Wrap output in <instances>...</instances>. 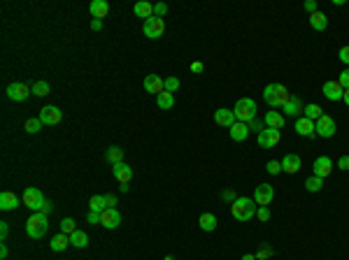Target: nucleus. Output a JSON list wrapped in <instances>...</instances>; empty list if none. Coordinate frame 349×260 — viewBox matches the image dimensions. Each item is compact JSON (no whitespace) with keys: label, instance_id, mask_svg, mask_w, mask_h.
Segmentation results:
<instances>
[{"label":"nucleus","instance_id":"obj_36","mask_svg":"<svg viewBox=\"0 0 349 260\" xmlns=\"http://www.w3.org/2000/svg\"><path fill=\"white\" fill-rule=\"evenodd\" d=\"M45 126V123H42V121H40V118H28L26 121V133H30V135H35V133H40V128Z\"/></svg>","mask_w":349,"mask_h":260},{"label":"nucleus","instance_id":"obj_32","mask_svg":"<svg viewBox=\"0 0 349 260\" xmlns=\"http://www.w3.org/2000/svg\"><path fill=\"white\" fill-rule=\"evenodd\" d=\"M105 158H107V163L116 165V163H121V158H124V149L121 146H109L107 151H105Z\"/></svg>","mask_w":349,"mask_h":260},{"label":"nucleus","instance_id":"obj_55","mask_svg":"<svg viewBox=\"0 0 349 260\" xmlns=\"http://www.w3.org/2000/svg\"><path fill=\"white\" fill-rule=\"evenodd\" d=\"M0 258H2V260L7 258V246H5V244H2V246H0Z\"/></svg>","mask_w":349,"mask_h":260},{"label":"nucleus","instance_id":"obj_20","mask_svg":"<svg viewBox=\"0 0 349 260\" xmlns=\"http://www.w3.org/2000/svg\"><path fill=\"white\" fill-rule=\"evenodd\" d=\"M89 12L93 19H100V21H103V19L109 14L107 0H93V2H89Z\"/></svg>","mask_w":349,"mask_h":260},{"label":"nucleus","instance_id":"obj_7","mask_svg":"<svg viewBox=\"0 0 349 260\" xmlns=\"http://www.w3.org/2000/svg\"><path fill=\"white\" fill-rule=\"evenodd\" d=\"M282 140V133L279 130H272V128H266L263 133L256 135V142H259L261 149H275Z\"/></svg>","mask_w":349,"mask_h":260},{"label":"nucleus","instance_id":"obj_16","mask_svg":"<svg viewBox=\"0 0 349 260\" xmlns=\"http://www.w3.org/2000/svg\"><path fill=\"white\" fill-rule=\"evenodd\" d=\"M294 130L298 135H303V137H317V128H314V121H310V118H295V123H294Z\"/></svg>","mask_w":349,"mask_h":260},{"label":"nucleus","instance_id":"obj_5","mask_svg":"<svg viewBox=\"0 0 349 260\" xmlns=\"http://www.w3.org/2000/svg\"><path fill=\"white\" fill-rule=\"evenodd\" d=\"M45 200H47V197L42 195V190L33 189V186H30V189H26V190H24V195H21V202H24V205H26L30 212H40V209H42V205H45Z\"/></svg>","mask_w":349,"mask_h":260},{"label":"nucleus","instance_id":"obj_45","mask_svg":"<svg viewBox=\"0 0 349 260\" xmlns=\"http://www.w3.org/2000/svg\"><path fill=\"white\" fill-rule=\"evenodd\" d=\"M338 81H340V84L345 86V89H349V68H347V70H342V72H340V77H338Z\"/></svg>","mask_w":349,"mask_h":260},{"label":"nucleus","instance_id":"obj_56","mask_svg":"<svg viewBox=\"0 0 349 260\" xmlns=\"http://www.w3.org/2000/svg\"><path fill=\"white\" fill-rule=\"evenodd\" d=\"M342 100H345V105L349 107V89H345V95H342Z\"/></svg>","mask_w":349,"mask_h":260},{"label":"nucleus","instance_id":"obj_4","mask_svg":"<svg viewBox=\"0 0 349 260\" xmlns=\"http://www.w3.org/2000/svg\"><path fill=\"white\" fill-rule=\"evenodd\" d=\"M256 102L251 98H240L238 102H235V109H233V114H235V118L238 121H242V123H249L251 118H256Z\"/></svg>","mask_w":349,"mask_h":260},{"label":"nucleus","instance_id":"obj_15","mask_svg":"<svg viewBox=\"0 0 349 260\" xmlns=\"http://www.w3.org/2000/svg\"><path fill=\"white\" fill-rule=\"evenodd\" d=\"M331 170H333V163H331L328 156H319V158L314 161V165H312V174L322 177V179L331 177Z\"/></svg>","mask_w":349,"mask_h":260},{"label":"nucleus","instance_id":"obj_47","mask_svg":"<svg viewBox=\"0 0 349 260\" xmlns=\"http://www.w3.org/2000/svg\"><path fill=\"white\" fill-rule=\"evenodd\" d=\"M305 9H307L310 14H314V12H319V5H317V0H307V2H305Z\"/></svg>","mask_w":349,"mask_h":260},{"label":"nucleus","instance_id":"obj_22","mask_svg":"<svg viewBox=\"0 0 349 260\" xmlns=\"http://www.w3.org/2000/svg\"><path fill=\"white\" fill-rule=\"evenodd\" d=\"M17 207H19L17 193H12V190H2V193H0V209H2V212H12V209H17Z\"/></svg>","mask_w":349,"mask_h":260},{"label":"nucleus","instance_id":"obj_54","mask_svg":"<svg viewBox=\"0 0 349 260\" xmlns=\"http://www.w3.org/2000/svg\"><path fill=\"white\" fill-rule=\"evenodd\" d=\"M91 30H103V21H100V19H93V21H91Z\"/></svg>","mask_w":349,"mask_h":260},{"label":"nucleus","instance_id":"obj_10","mask_svg":"<svg viewBox=\"0 0 349 260\" xmlns=\"http://www.w3.org/2000/svg\"><path fill=\"white\" fill-rule=\"evenodd\" d=\"M322 93L331 100V102H338V100H342V95H345V86H342L338 79H328L326 84H323Z\"/></svg>","mask_w":349,"mask_h":260},{"label":"nucleus","instance_id":"obj_38","mask_svg":"<svg viewBox=\"0 0 349 260\" xmlns=\"http://www.w3.org/2000/svg\"><path fill=\"white\" fill-rule=\"evenodd\" d=\"M177 89H179V79H177V77H165V79H163V91L175 93Z\"/></svg>","mask_w":349,"mask_h":260},{"label":"nucleus","instance_id":"obj_14","mask_svg":"<svg viewBox=\"0 0 349 260\" xmlns=\"http://www.w3.org/2000/svg\"><path fill=\"white\" fill-rule=\"evenodd\" d=\"M112 174H114V179L119 181V184H131V179H133V167L121 161V163H116V165H112Z\"/></svg>","mask_w":349,"mask_h":260},{"label":"nucleus","instance_id":"obj_33","mask_svg":"<svg viewBox=\"0 0 349 260\" xmlns=\"http://www.w3.org/2000/svg\"><path fill=\"white\" fill-rule=\"evenodd\" d=\"M305 189L310 190V193H319V190L323 189V179L317 177V174H312V177H307V181H305Z\"/></svg>","mask_w":349,"mask_h":260},{"label":"nucleus","instance_id":"obj_6","mask_svg":"<svg viewBox=\"0 0 349 260\" xmlns=\"http://www.w3.org/2000/svg\"><path fill=\"white\" fill-rule=\"evenodd\" d=\"M144 37H149V40H159V37H163V33H165V21L159 17H149L147 21H144Z\"/></svg>","mask_w":349,"mask_h":260},{"label":"nucleus","instance_id":"obj_12","mask_svg":"<svg viewBox=\"0 0 349 260\" xmlns=\"http://www.w3.org/2000/svg\"><path fill=\"white\" fill-rule=\"evenodd\" d=\"M314 128H317V137H333L335 135V121L328 114H323L319 121H314Z\"/></svg>","mask_w":349,"mask_h":260},{"label":"nucleus","instance_id":"obj_23","mask_svg":"<svg viewBox=\"0 0 349 260\" xmlns=\"http://www.w3.org/2000/svg\"><path fill=\"white\" fill-rule=\"evenodd\" d=\"M284 121H287L284 114H282V112H275V109L268 112L266 118H263V123H266L268 128H272V130H282V128H284Z\"/></svg>","mask_w":349,"mask_h":260},{"label":"nucleus","instance_id":"obj_8","mask_svg":"<svg viewBox=\"0 0 349 260\" xmlns=\"http://www.w3.org/2000/svg\"><path fill=\"white\" fill-rule=\"evenodd\" d=\"M30 86H26V84H21V81H14V84H9L7 86V98L14 100V102H24V100L30 98Z\"/></svg>","mask_w":349,"mask_h":260},{"label":"nucleus","instance_id":"obj_51","mask_svg":"<svg viewBox=\"0 0 349 260\" xmlns=\"http://www.w3.org/2000/svg\"><path fill=\"white\" fill-rule=\"evenodd\" d=\"M42 214H49V212H54V202L52 200H45V205H42V209H40Z\"/></svg>","mask_w":349,"mask_h":260},{"label":"nucleus","instance_id":"obj_34","mask_svg":"<svg viewBox=\"0 0 349 260\" xmlns=\"http://www.w3.org/2000/svg\"><path fill=\"white\" fill-rule=\"evenodd\" d=\"M107 209V205H105V195H93L89 200V212H105Z\"/></svg>","mask_w":349,"mask_h":260},{"label":"nucleus","instance_id":"obj_42","mask_svg":"<svg viewBox=\"0 0 349 260\" xmlns=\"http://www.w3.org/2000/svg\"><path fill=\"white\" fill-rule=\"evenodd\" d=\"M256 218H259L261 223L270 221V209H268V207H259V209H256Z\"/></svg>","mask_w":349,"mask_h":260},{"label":"nucleus","instance_id":"obj_39","mask_svg":"<svg viewBox=\"0 0 349 260\" xmlns=\"http://www.w3.org/2000/svg\"><path fill=\"white\" fill-rule=\"evenodd\" d=\"M266 172H268V174H279V172H282V161H270L268 165H266Z\"/></svg>","mask_w":349,"mask_h":260},{"label":"nucleus","instance_id":"obj_26","mask_svg":"<svg viewBox=\"0 0 349 260\" xmlns=\"http://www.w3.org/2000/svg\"><path fill=\"white\" fill-rule=\"evenodd\" d=\"M133 12H135V17H140V19H147L154 17V5L152 2H144V0H140V2H135L133 5Z\"/></svg>","mask_w":349,"mask_h":260},{"label":"nucleus","instance_id":"obj_43","mask_svg":"<svg viewBox=\"0 0 349 260\" xmlns=\"http://www.w3.org/2000/svg\"><path fill=\"white\" fill-rule=\"evenodd\" d=\"M272 256V249L270 246H261V251L256 253V260H266V258H270Z\"/></svg>","mask_w":349,"mask_h":260},{"label":"nucleus","instance_id":"obj_24","mask_svg":"<svg viewBox=\"0 0 349 260\" xmlns=\"http://www.w3.org/2000/svg\"><path fill=\"white\" fill-rule=\"evenodd\" d=\"M144 91L159 95V93L163 91V79L159 77V74H147V77H144Z\"/></svg>","mask_w":349,"mask_h":260},{"label":"nucleus","instance_id":"obj_41","mask_svg":"<svg viewBox=\"0 0 349 260\" xmlns=\"http://www.w3.org/2000/svg\"><path fill=\"white\" fill-rule=\"evenodd\" d=\"M247 126H249V133L251 130H256V133H263V130H266V123H263V121H261V118H251L249 123H247Z\"/></svg>","mask_w":349,"mask_h":260},{"label":"nucleus","instance_id":"obj_30","mask_svg":"<svg viewBox=\"0 0 349 260\" xmlns=\"http://www.w3.org/2000/svg\"><path fill=\"white\" fill-rule=\"evenodd\" d=\"M70 244L75 249H84V246L89 244V235L84 233V230H75V233L70 235Z\"/></svg>","mask_w":349,"mask_h":260},{"label":"nucleus","instance_id":"obj_57","mask_svg":"<svg viewBox=\"0 0 349 260\" xmlns=\"http://www.w3.org/2000/svg\"><path fill=\"white\" fill-rule=\"evenodd\" d=\"M242 260H256V256H254V253H244V256H242Z\"/></svg>","mask_w":349,"mask_h":260},{"label":"nucleus","instance_id":"obj_17","mask_svg":"<svg viewBox=\"0 0 349 260\" xmlns=\"http://www.w3.org/2000/svg\"><path fill=\"white\" fill-rule=\"evenodd\" d=\"M303 109H305L303 100L298 98V95H291V100H289L287 105L282 107V112H284L287 117H298V118H300V114H303Z\"/></svg>","mask_w":349,"mask_h":260},{"label":"nucleus","instance_id":"obj_46","mask_svg":"<svg viewBox=\"0 0 349 260\" xmlns=\"http://www.w3.org/2000/svg\"><path fill=\"white\" fill-rule=\"evenodd\" d=\"M338 56H340V61L345 65H349V47H342L340 51H338Z\"/></svg>","mask_w":349,"mask_h":260},{"label":"nucleus","instance_id":"obj_18","mask_svg":"<svg viewBox=\"0 0 349 260\" xmlns=\"http://www.w3.org/2000/svg\"><path fill=\"white\" fill-rule=\"evenodd\" d=\"M215 121H216V126H224V128H231L238 118H235V114H233V109H226V107H221V109H216L215 112Z\"/></svg>","mask_w":349,"mask_h":260},{"label":"nucleus","instance_id":"obj_13","mask_svg":"<svg viewBox=\"0 0 349 260\" xmlns=\"http://www.w3.org/2000/svg\"><path fill=\"white\" fill-rule=\"evenodd\" d=\"M119 223H121V214H119V209H105L103 214H100V225H105L107 230H114V228H119Z\"/></svg>","mask_w":349,"mask_h":260},{"label":"nucleus","instance_id":"obj_27","mask_svg":"<svg viewBox=\"0 0 349 260\" xmlns=\"http://www.w3.org/2000/svg\"><path fill=\"white\" fill-rule=\"evenodd\" d=\"M198 225H200V230H205V233H212V230H216L219 221H216L215 214H200V218H198Z\"/></svg>","mask_w":349,"mask_h":260},{"label":"nucleus","instance_id":"obj_49","mask_svg":"<svg viewBox=\"0 0 349 260\" xmlns=\"http://www.w3.org/2000/svg\"><path fill=\"white\" fill-rule=\"evenodd\" d=\"M338 167L345 170V172H349V156H342L340 161H338Z\"/></svg>","mask_w":349,"mask_h":260},{"label":"nucleus","instance_id":"obj_21","mask_svg":"<svg viewBox=\"0 0 349 260\" xmlns=\"http://www.w3.org/2000/svg\"><path fill=\"white\" fill-rule=\"evenodd\" d=\"M228 133H231L233 142H244V140L249 137V126H247V123H242V121H235Z\"/></svg>","mask_w":349,"mask_h":260},{"label":"nucleus","instance_id":"obj_25","mask_svg":"<svg viewBox=\"0 0 349 260\" xmlns=\"http://www.w3.org/2000/svg\"><path fill=\"white\" fill-rule=\"evenodd\" d=\"M49 246H52V251L61 253V251H65V249L70 246V237H68V235H63V233H58V235H54V237H52Z\"/></svg>","mask_w":349,"mask_h":260},{"label":"nucleus","instance_id":"obj_35","mask_svg":"<svg viewBox=\"0 0 349 260\" xmlns=\"http://www.w3.org/2000/svg\"><path fill=\"white\" fill-rule=\"evenodd\" d=\"M33 95H37V98H45V95H49V91H52V86H49V81H35L33 84Z\"/></svg>","mask_w":349,"mask_h":260},{"label":"nucleus","instance_id":"obj_52","mask_svg":"<svg viewBox=\"0 0 349 260\" xmlns=\"http://www.w3.org/2000/svg\"><path fill=\"white\" fill-rule=\"evenodd\" d=\"M203 70H205V65L200 63V61H196V63H191V72H196V74H200Z\"/></svg>","mask_w":349,"mask_h":260},{"label":"nucleus","instance_id":"obj_48","mask_svg":"<svg viewBox=\"0 0 349 260\" xmlns=\"http://www.w3.org/2000/svg\"><path fill=\"white\" fill-rule=\"evenodd\" d=\"M86 221H89V223H100V212H89V214H86Z\"/></svg>","mask_w":349,"mask_h":260},{"label":"nucleus","instance_id":"obj_53","mask_svg":"<svg viewBox=\"0 0 349 260\" xmlns=\"http://www.w3.org/2000/svg\"><path fill=\"white\" fill-rule=\"evenodd\" d=\"M105 205H107V209H109V207L114 209V205H116V197L112 195V193H107V195H105Z\"/></svg>","mask_w":349,"mask_h":260},{"label":"nucleus","instance_id":"obj_19","mask_svg":"<svg viewBox=\"0 0 349 260\" xmlns=\"http://www.w3.org/2000/svg\"><path fill=\"white\" fill-rule=\"evenodd\" d=\"M282 172H287V174H295V172H300V156H295V153H287V156L282 158Z\"/></svg>","mask_w":349,"mask_h":260},{"label":"nucleus","instance_id":"obj_11","mask_svg":"<svg viewBox=\"0 0 349 260\" xmlns=\"http://www.w3.org/2000/svg\"><path fill=\"white\" fill-rule=\"evenodd\" d=\"M272 197H275V189L270 186V184H259L256 186V195H254V202L259 207H268L272 202Z\"/></svg>","mask_w":349,"mask_h":260},{"label":"nucleus","instance_id":"obj_3","mask_svg":"<svg viewBox=\"0 0 349 260\" xmlns=\"http://www.w3.org/2000/svg\"><path fill=\"white\" fill-rule=\"evenodd\" d=\"M256 209H259V207H256V202H254L251 197H238L231 205V214H233V218H238V221H249V218H254Z\"/></svg>","mask_w":349,"mask_h":260},{"label":"nucleus","instance_id":"obj_29","mask_svg":"<svg viewBox=\"0 0 349 260\" xmlns=\"http://www.w3.org/2000/svg\"><path fill=\"white\" fill-rule=\"evenodd\" d=\"M156 105H159L161 109H172L175 107V95L168 93V91H161V93L156 95Z\"/></svg>","mask_w":349,"mask_h":260},{"label":"nucleus","instance_id":"obj_9","mask_svg":"<svg viewBox=\"0 0 349 260\" xmlns=\"http://www.w3.org/2000/svg\"><path fill=\"white\" fill-rule=\"evenodd\" d=\"M37 118H40L45 126H56L63 118V112L58 107H54V105H45V107L40 109V117Z\"/></svg>","mask_w":349,"mask_h":260},{"label":"nucleus","instance_id":"obj_31","mask_svg":"<svg viewBox=\"0 0 349 260\" xmlns=\"http://www.w3.org/2000/svg\"><path fill=\"white\" fill-rule=\"evenodd\" d=\"M303 117L305 118H310V121H319V118L323 117V109L319 107V105H305V109H303Z\"/></svg>","mask_w":349,"mask_h":260},{"label":"nucleus","instance_id":"obj_2","mask_svg":"<svg viewBox=\"0 0 349 260\" xmlns=\"http://www.w3.org/2000/svg\"><path fill=\"white\" fill-rule=\"evenodd\" d=\"M47 228H49V214H42V212H33V216L26 221V235L33 239L45 237Z\"/></svg>","mask_w":349,"mask_h":260},{"label":"nucleus","instance_id":"obj_40","mask_svg":"<svg viewBox=\"0 0 349 260\" xmlns=\"http://www.w3.org/2000/svg\"><path fill=\"white\" fill-rule=\"evenodd\" d=\"M165 14H168V5H165V2H156V5H154V17L163 19Z\"/></svg>","mask_w":349,"mask_h":260},{"label":"nucleus","instance_id":"obj_44","mask_svg":"<svg viewBox=\"0 0 349 260\" xmlns=\"http://www.w3.org/2000/svg\"><path fill=\"white\" fill-rule=\"evenodd\" d=\"M7 235H9V223L7 221H0V239L5 242V239H7Z\"/></svg>","mask_w":349,"mask_h":260},{"label":"nucleus","instance_id":"obj_28","mask_svg":"<svg viewBox=\"0 0 349 260\" xmlns=\"http://www.w3.org/2000/svg\"><path fill=\"white\" fill-rule=\"evenodd\" d=\"M310 26H312V30H326L328 19H326L323 12H314V14H310Z\"/></svg>","mask_w":349,"mask_h":260},{"label":"nucleus","instance_id":"obj_37","mask_svg":"<svg viewBox=\"0 0 349 260\" xmlns=\"http://www.w3.org/2000/svg\"><path fill=\"white\" fill-rule=\"evenodd\" d=\"M75 230H77V223H75L72 218H63V221H61V233L70 237V235L75 233Z\"/></svg>","mask_w":349,"mask_h":260},{"label":"nucleus","instance_id":"obj_1","mask_svg":"<svg viewBox=\"0 0 349 260\" xmlns=\"http://www.w3.org/2000/svg\"><path fill=\"white\" fill-rule=\"evenodd\" d=\"M263 100H266V105H268L270 109H282L289 100H291V93H289V89L282 86V84H268V86L263 89Z\"/></svg>","mask_w":349,"mask_h":260},{"label":"nucleus","instance_id":"obj_50","mask_svg":"<svg viewBox=\"0 0 349 260\" xmlns=\"http://www.w3.org/2000/svg\"><path fill=\"white\" fill-rule=\"evenodd\" d=\"M221 197H224L226 202H235V200H238V197H235V193H233V190H224V193H221Z\"/></svg>","mask_w":349,"mask_h":260}]
</instances>
